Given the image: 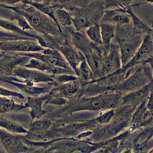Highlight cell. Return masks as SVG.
Segmentation results:
<instances>
[{
	"mask_svg": "<svg viewBox=\"0 0 153 153\" xmlns=\"http://www.w3.org/2000/svg\"><path fill=\"white\" fill-rule=\"evenodd\" d=\"M122 93L112 91L91 96H76L59 109L47 114V118H53L71 115L84 111H102L108 109H115L120 105Z\"/></svg>",
	"mask_w": 153,
	"mask_h": 153,
	"instance_id": "cell-1",
	"label": "cell"
},
{
	"mask_svg": "<svg viewBox=\"0 0 153 153\" xmlns=\"http://www.w3.org/2000/svg\"><path fill=\"white\" fill-rule=\"evenodd\" d=\"M4 8L9 9L23 17L32 29L39 35L55 36L63 35V30L59 28L53 20L31 5L18 7L5 5Z\"/></svg>",
	"mask_w": 153,
	"mask_h": 153,
	"instance_id": "cell-2",
	"label": "cell"
},
{
	"mask_svg": "<svg viewBox=\"0 0 153 153\" xmlns=\"http://www.w3.org/2000/svg\"><path fill=\"white\" fill-rule=\"evenodd\" d=\"M152 80V63H145L128 70L126 72L125 78L121 82L109 88L112 91L123 94L140 88Z\"/></svg>",
	"mask_w": 153,
	"mask_h": 153,
	"instance_id": "cell-3",
	"label": "cell"
},
{
	"mask_svg": "<svg viewBox=\"0 0 153 153\" xmlns=\"http://www.w3.org/2000/svg\"><path fill=\"white\" fill-rule=\"evenodd\" d=\"M99 125L94 119L76 121L50 129L41 139L47 140L60 138H76L81 133L94 130Z\"/></svg>",
	"mask_w": 153,
	"mask_h": 153,
	"instance_id": "cell-4",
	"label": "cell"
},
{
	"mask_svg": "<svg viewBox=\"0 0 153 153\" xmlns=\"http://www.w3.org/2000/svg\"><path fill=\"white\" fill-rule=\"evenodd\" d=\"M153 52L152 32L145 35L142 42L131 59L120 69L114 73H124L139 65L152 63Z\"/></svg>",
	"mask_w": 153,
	"mask_h": 153,
	"instance_id": "cell-5",
	"label": "cell"
},
{
	"mask_svg": "<svg viewBox=\"0 0 153 153\" xmlns=\"http://www.w3.org/2000/svg\"><path fill=\"white\" fill-rule=\"evenodd\" d=\"M145 35L140 32H135L130 36L115 39L118 46L121 65L123 67L133 57L140 47Z\"/></svg>",
	"mask_w": 153,
	"mask_h": 153,
	"instance_id": "cell-6",
	"label": "cell"
},
{
	"mask_svg": "<svg viewBox=\"0 0 153 153\" xmlns=\"http://www.w3.org/2000/svg\"><path fill=\"white\" fill-rule=\"evenodd\" d=\"M12 76L17 78L21 82L30 85H36L39 83L55 84L52 75L23 66L16 68L13 71Z\"/></svg>",
	"mask_w": 153,
	"mask_h": 153,
	"instance_id": "cell-7",
	"label": "cell"
},
{
	"mask_svg": "<svg viewBox=\"0 0 153 153\" xmlns=\"http://www.w3.org/2000/svg\"><path fill=\"white\" fill-rule=\"evenodd\" d=\"M44 48L36 39H21L0 42V49L5 53L38 52Z\"/></svg>",
	"mask_w": 153,
	"mask_h": 153,
	"instance_id": "cell-8",
	"label": "cell"
},
{
	"mask_svg": "<svg viewBox=\"0 0 153 153\" xmlns=\"http://www.w3.org/2000/svg\"><path fill=\"white\" fill-rule=\"evenodd\" d=\"M0 146L5 153H23L32 149L17 135L0 128Z\"/></svg>",
	"mask_w": 153,
	"mask_h": 153,
	"instance_id": "cell-9",
	"label": "cell"
},
{
	"mask_svg": "<svg viewBox=\"0 0 153 153\" xmlns=\"http://www.w3.org/2000/svg\"><path fill=\"white\" fill-rule=\"evenodd\" d=\"M17 54L27 56L29 58H35L45 62L49 65L66 69L74 72L63 57L62 54L57 49L44 48L42 51L38 52Z\"/></svg>",
	"mask_w": 153,
	"mask_h": 153,
	"instance_id": "cell-10",
	"label": "cell"
},
{
	"mask_svg": "<svg viewBox=\"0 0 153 153\" xmlns=\"http://www.w3.org/2000/svg\"><path fill=\"white\" fill-rule=\"evenodd\" d=\"M146 99L134 109L128 127V130L130 132L140 128L152 126V110L147 107L146 105Z\"/></svg>",
	"mask_w": 153,
	"mask_h": 153,
	"instance_id": "cell-11",
	"label": "cell"
},
{
	"mask_svg": "<svg viewBox=\"0 0 153 153\" xmlns=\"http://www.w3.org/2000/svg\"><path fill=\"white\" fill-rule=\"evenodd\" d=\"M0 81L17 87L22 93H24L28 97H38L45 95L50 91L54 85L53 84H50L44 87L30 85L21 82L17 78L13 76L0 78Z\"/></svg>",
	"mask_w": 153,
	"mask_h": 153,
	"instance_id": "cell-12",
	"label": "cell"
},
{
	"mask_svg": "<svg viewBox=\"0 0 153 153\" xmlns=\"http://www.w3.org/2000/svg\"><path fill=\"white\" fill-rule=\"evenodd\" d=\"M121 62L117 43L112 42L109 51L104 56L100 76L111 75L121 68ZM99 77V78H100Z\"/></svg>",
	"mask_w": 153,
	"mask_h": 153,
	"instance_id": "cell-13",
	"label": "cell"
},
{
	"mask_svg": "<svg viewBox=\"0 0 153 153\" xmlns=\"http://www.w3.org/2000/svg\"><path fill=\"white\" fill-rule=\"evenodd\" d=\"M57 50L62 54L66 62L76 75L78 67L82 60L84 58V56L73 45L71 40L65 38L62 39Z\"/></svg>",
	"mask_w": 153,
	"mask_h": 153,
	"instance_id": "cell-14",
	"label": "cell"
},
{
	"mask_svg": "<svg viewBox=\"0 0 153 153\" xmlns=\"http://www.w3.org/2000/svg\"><path fill=\"white\" fill-rule=\"evenodd\" d=\"M82 84V83L79 79L63 84H55L47 94L50 97H61L70 100L77 96L81 88Z\"/></svg>",
	"mask_w": 153,
	"mask_h": 153,
	"instance_id": "cell-15",
	"label": "cell"
},
{
	"mask_svg": "<svg viewBox=\"0 0 153 153\" xmlns=\"http://www.w3.org/2000/svg\"><path fill=\"white\" fill-rule=\"evenodd\" d=\"M29 57L17 53H5L0 59V78L12 76L13 70L23 66Z\"/></svg>",
	"mask_w": 153,
	"mask_h": 153,
	"instance_id": "cell-16",
	"label": "cell"
},
{
	"mask_svg": "<svg viewBox=\"0 0 153 153\" xmlns=\"http://www.w3.org/2000/svg\"><path fill=\"white\" fill-rule=\"evenodd\" d=\"M152 93V81L143 87L124 93L121 96L119 106L136 108Z\"/></svg>",
	"mask_w": 153,
	"mask_h": 153,
	"instance_id": "cell-17",
	"label": "cell"
},
{
	"mask_svg": "<svg viewBox=\"0 0 153 153\" xmlns=\"http://www.w3.org/2000/svg\"><path fill=\"white\" fill-rule=\"evenodd\" d=\"M53 124V121L50 118L44 117L31 121L29 126L28 132L24 136L26 139L37 141L39 138L42 137L51 128Z\"/></svg>",
	"mask_w": 153,
	"mask_h": 153,
	"instance_id": "cell-18",
	"label": "cell"
},
{
	"mask_svg": "<svg viewBox=\"0 0 153 153\" xmlns=\"http://www.w3.org/2000/svg\"><path fill=\"white\" fill-rule=\"evenodd\" d=\"M72 26L67 27L73 45L84 56L90 53L96 45L87 38L84 30H78Z\"/></svg>",
	"mask_w": 153,
	"mask_h": 153,
	"instance_id": "cell-19",
	"label": "cell"
},
{
	"mask_svg": "<svg viewBox=\"0 0 153 153\" xmlns=\"http://www.w3.org/2000/svg\"><path fill=\"white\" fill-rule=\"evenodd\" d=\"M100 22L109 23L118 26L130 23L131 19L125 8H113L104 10Z\"/></svg>",
	"mask_w": 153,
	"mask_h": 153,
	"instance_id": "cell-20",
	"label": "cell"
},
{
	"mask_svg": "<svg viewBox=\"0 0 153 153\" xmlns=\"http://www.w3.org/2000/svg\"><path fill=\"white\" fill-rule=\"evenodd\" d=\"M23 66L27 68L38 70L50 75L63 74H75V72L73 71L49 65L45 62L35 58H29L28 61L23 65Z\"/></svg>",
	"mask_w": 153,
	"mask_h": 153,
	"instance_id": "cell-21",
	"label": "cell"
},
{
	"mask_svg": "<svg viewBox=\"0 0 153 153\" xmlns=\"http://www.w3.org/2000/svg\"><path fill=\"white\" fill-rule=\"evenodd\" d=\"M46 100V94L38 97H27L25 104L26 108L29 109L31 121L41 118L45 115L46 112L44 111V108Z\"/></svg>",
	"mask_w": 153,
	"mask_h": 153,
	"instance_id": "cell-22",
	"label": "cell"
},
{
	"mask_svg": "<svg viewBox=\"0 0 153 153\" xmlns=\"http://www.w3.org/2000/svg\"><path fill=\"white\" fill-rule=\"evenodd\" d=\"M102 47L106 53L109 51L111 44L115 36L116 26L114 24L100 22L99 23Z\"/></svg>",
	"mask_w": 153,
	"mask_h": 153,
	"instance_id": "cell-23",
	"label": "cell"
},
{
	"mask_svg": "<svg viewBox=\"0 0 153 153\" xmlns=\"http://www.w3.org/2000/svg\"><path fill=\"white\" fill-rule=\"evenodd\" d=\"M0 28L8 31L11 33H13L17 35H19L23 36L34 38L38 40L40 36V35L37 33H32L29 31H25L20 28L17 23L13 22L8 19H5L0 17Z\"/></svg>",
	"mask_w": 153,
	"mask_h": 153,
	"instance_id": "cell-24",
	"label": "cell"
},
{
	"mask_svg": "<svg viewBox=\"0 0 153 153\" xmlns=\"http://www.w3.org/2000/svg\"><path fill=\"white\" fill-rule=\"evenodd\" d=\"M0 128L17 135H25L28 132L23 124L4 116H0Z\"/></svg>",
	"mask_w": 153,
	"mask_h": 153,
	"instance_id": "cell-25",
	"label": "cell"
},
{
	"mask_svg": "<svg viewBox=\"0 0 153 153\" xmlns=\"http://www.w3.org/2000/svg\"><path fill=\"white\" fill-rule=\"evenodd\" d=\"M25 108H26L25 103H19L8 97L0 96V116H4Z\"/></svg>",
	"mask_w": 153,
	"mask_h": 153,
	"instance_id": "cell-26",
	"label": "cell"
},
{
	"mask_svg": "<svg viewBox=\"0 0 153 153\" xmlns=\"http://www.w3.org/2000/svg\"><path fill=\"white\" fill-rule=\"evenodd\" d=\"M54 17L56 25L62 30H63V27H68L72 26V16L67 9L60 7H56Z\"/></svg>",
	"mask_w": 153,
	"mask_h": 153,
	"instance_id": "cell-27",
	"label": "cell"
},
{
	"mask_svg": "<svg viewBox=\"0 0 153 153\" xmlns=\"http://www.w3.org/2000/svg\"><path fill=\"white\" fill-rule=\"evenodd\" d=\"M131 19V23L134 29L144 35L152 32V27L140 19L131 9V7L125 8Z\"/></svg>",
	"mask_w": 153,
	"mask_h": 153,
	"instance_id": "cell-28",
	"label": "cell"
},
{
	"mask_svg": "<svg viewBox=\"0 0 153 153\" xmlns=\"http://www.w3.org/2000/svg\"><path fill=\"white\" fill-rule=\"evenodd\" d=\"M76 75L82 82H88L94 79V74L89 65L87 62L85 57L79 63L77 69Z\"/></svg>",
	"mask_w": 153,
	"mask_h": 153,
	"instance_id": "cell-29",
	"label": "cell"
},
{
	"mask_svg": "<svg viewBox=\"0 0 153 153\" xmlns=\"http://www.w3.org/2000/svg\"><path fill=\"white\" fill-rule=\"evenodd\" d=\"M84 31L87 38L94 45L102 47L99 23H95L91 25Z\"/></svg>",
	"mask_w": 153,
	"mask_h": 153,
	"instance_id": "cell-30",
	"label": "cell"
},
{
	"mask_svg": "<svg viewBox=\"0 0 153 153\" xmlns=\"http://www.w3.org/2000/svg\"><path fill=\"white\" fill-rule=\"evenodd\" d=\"M29 5L32 6L39 12L44 14L46 16L48 17L50 19L53 20L56 24V19L54 17V10H55L56 6L50 5L45 2H42L41 1H33Z\"/></svg>",
	"mask_w": 153,
	"mask_h": 153,
	"instance_id": "cell-31",
	"label": "cell"
},
{
	"mask_svg": "<svg viewBox=\"0 0 153 153\" xmlns=\"http://www.w3.org/2000/svg\"><path fill=\"white\" fill-rule=\"evenodd\" d=\"M134 0H104V10L121 8L124 9L128 7H133L132 3Z\"/></svg>",
	"mask_w": 153,
	"mask_h": 153,
	"instance_id": "cell-32",
	"label": "cell"
},
{
	"mask_svg": "<svg viewBox=\"0 0 153 153\" xmlns=\"http://www.w3.org/2000/svg\"><path fill=\"white\" fill-rule=\"evenodd\" d=\"M115 115V109H108L100 111V113L94 118L99 126H104L109 123Z\"/></svg>",
	"mask_w": 153,
	"mask_h": 153,
	"instance_id": "cell-33",
	"label": "cell"
},
{
	"mask_svg": "<svg viewBox=\"0 0 153 153\" xmlns=\"http://www.w3.org/2000/svg\"><path fill=\"white\" fill-rule=\"evenodd\" d=\"M53 78V81L55 84H63L66 82H68L70 81L78 80L79 79L78 76L75 74H63L59 75H52Z\"/></svg>",
	"mask_w": 153,
	"mask_h": 153,
	"instance_id": "cell-34",
	"label": "cell"
},
{
	"mask_svg": "<svg viewBox=\"0 0 153 153\" xmlns=\"http://www.w3.org/2000/svg\"><path fill=\"white\" fill-rule=\"evenodd\" d=\"M34 39L28 37L23 36L19 35H17L13 33L9 32L6 31L1 28H0V42L1 41H11V40H16V39Z\"/></svg>",
	"mask_w": 153,
	"mask_h": 153,
	"instance_id": "cell-35",
	"label": "cell"
},
{
	"mask_svg": "<svg viewBox=\"0 0 153 153\" xmlns=\"http://www.w3.org/2000/svg\"><path fill=\"white\" fill-rule=\"evenodd\" d=\"M0 96L8 97H16L19 99H24L25 96L20 92L11 90L0 86Z\"/></svg>",
	"mask_w": 153,
	"mask_h": 153,
	"instance_id": "cell-36",
	"label": "cell"
},
{
	"mask_svg": "<svg viewBox=\"0 0 153 153\" xmlns=\"http://www.w3.org/2000/svg\"><path fill=\"white\" fill-rule=\"evenodd\" d=\"M20 0H0V4L4 5V7L5 5H13L18 2H19Z\"/></svg>",
	"mask_w": 153,
	"mask_h": 153,
	"instance_id": "cell-37",
	"label": "cell"
},
{
	"mask_svg": "<svg viewBox=\"0 0 153 153\" xmlns=\"http://www.w3.org/2000/svg\"><path fill=\"white\" fill-rule=\"evenodd\" d=\"M23 153H44V148L43 147L35 148Z\"/></svg>",
	"mask_w": 153,
	"mask_h": 153,
	"instance_id": "cell-38",
	"label": "cell"
},
{
	"mask_svg": "<svg viewBox=\"0 0 153 153\" xmlns=\"http://www.w3.org/2000/svg\"><path fill=\"white\" fill-rule=\"evenodd\" d=\"M35 0H20V2H21L24 5H29L31 3H32Z\"/></svg>",
	"mask_w": 153,
	"mask_h": 153,
	"instance_id": "cell-39",
	"label": "cell"
},
{
	"mask_svg": "<svg viewBox=\"0 0 153 153\" xmlns=\"http://www.w3.org/2000/svg\"><path fill=\"white\" fill-rule=\"evenodd\" d=\"M5 54V53H4L3 51H2L1 49H0V59L4 56V55Z\"/></svg>",
	"mask_w": 153,
	"mask_h": 153,
	"instance_id": "cell-40",
	"label": "cell"
},
{
	"mask_svg": "<svg viewBox=\"0 0 153 153\" xmlns=\"http://www.w3.org/2000/svg\"><path fill=\"white\" fill-rule=\"evenodd\" d=\"M148 3H150L151 4H152V0H145Z\"/></svg>",
	"mask_w": 153,
	"mask_h": 153,
	"instance_id": "cell-41",
	"label": "cell"
},
{
	"mask_svg": "<svg viewBox=\"0 0 153 153\" xmlns=\"http://www.w3.org/2000/svg\"><path fill=\"white\" fill-rule=\"evenodd\" d=\"M0 153H5V152H4L3 151H2L1 149H0Z\"/></svg>",
	"mask_w": 153,
	"mask_h": 153,
	"instance_id": "cell-42",
	"label": "cell"
}]
</instances>
